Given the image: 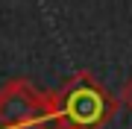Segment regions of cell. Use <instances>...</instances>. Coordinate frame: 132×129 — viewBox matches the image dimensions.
<instances>
[{
  "mask_svg": "<svg viewBox=\"0 0 132 129\" xmlns=\"http://www.w3.org/2000/svg\"><path fill=\"white\" fill-rule=\"evenodd\" d=\"M53 100L59 129H106L120 109L118 97L91 71H76L59 91H53Z\"/></svg>",
  "mask_w": 132,
  "mask_h": 129,
  "instance_id": "cell-1",
  "label": "cell"
},
{
  "mask_svg": "<svg viewBox=\"0 0 132 129\" xmlns=\"http://www.w3.org/2000/svg\"><path fill=\"white\" fill-rule=\"evenodd\" d=\"M56 120L53 91H41L29 79H12L0 88V129H27Z\"/></svg>",
  "mask_w": 132,
  "mask_h": 129,
  "instance_id": "cell-2",
  "label": "cell"
},
{
  "mask_svg": "<svg viewBox=\"0 0 132 129\" xmlns=\"http://www.w3.org/2000/svg\"><path fill=\"white\" fill-rule=\"evenodd\" d=\"M114 97H118V106H120V109L132 111V79H126V82H123V85H120V91H118Z\"/></svg>",
  "mask_w": 132,
  "mask_h": 129,
  "instance_id": "cell-3",
  "label": "cell"
},
{
  "mask_svg": "<svg viewBox=\"0 0 132 129\" xmlns=\"http://www.w3.org/2000/svg\"><path fill=\"white\" fill-rule=\"evenodd\" d=\"M27 129H59L56 120H47V123H35V126H27Z\"/></svg>",
  "mask_w": 132,
  "mask_h": 129,
  "instance_id": "cell-4",
  "label": "cell"
}]
</instances>
